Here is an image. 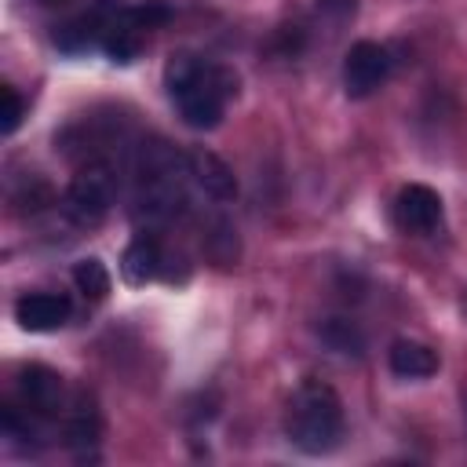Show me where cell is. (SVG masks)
<instances>
[{
    "label": "cell",
    "mask_w": 467,
    "mask_h": 467,
    "mask_svg": "<svg viewBox=\"0 0 467 467\" xmlns=\"http://www.w3.org/2000/svg\"><path fill=\"white\" fill-rule=\"evenodd\" d=\"M164 88H168V99L175 102L179 117L190 128L212 131V128H219L226 102L237 95V77L219 62L179 51L164 66Z\"/></svg>",
    "instance_id": "obj_1"
},
{
    "label": "cell",
    "mask_w": 467,
    "mask_h": 467,
    "mask_svg": "<svg viewBox=\"0 0 467 467\" xmlns=\"http://www.w3.org/2000/svg\"><path fill=\"white\" fill-rule=\"evenodd\" d=\"M285 434L306 456L332 452L343 438V401H339V394L321 379H303L288 398Z\"/></svg>",
    "instance_id": "obj_2"
},
{
    "label": "cell",
    "mask_w": 467,
    "mask_h": 467,
    "mask_svg": "<svg viewBox=\"0 0 467 467\" xmlns=\"http://www.w3.org/2000/svg\"><path fill=\"white\" fill-rule=\"evenodd\" d=\"M117 201V175L106 161H88L66 186V212L80 226H95Z\"/></svg>",
    "instance_id": "obj_3"
},
{
    "label": "cell",
    "mask_w": 467,
    "mask_h": 467,
    "mask_svg": "<svg viewBox=\"0 0 467 467\" xmlns=\"http://www.w3.org/2000/svg\"><path fill=\"white\" fill-rule=\"evenodd\" d=\"M387 77H390V55L383 44H376V40L350 44V51L343 58V91L350 99H368L372 91L383 88Z\"/></svg>",
    "instance_id": "obj_4"
},
{
    "label": "cell",
    "mask_w": 467,
    "mask_h": 467,
    "mask_svg": "<svg viewBox=\"0 0 467 467\" xmlns=\"http://www.w3.org/2000/svg\"><path fill=\"white\" fill-rule=\"evenodd\" d=\"M441 223V197L423 186V182H409L398 190L394 197V226L401 234H412V237H423V234H434Z\"/></svg>",
    "instance_id": "obj_5"
},
{
    "label": "cell",
    "mask_w": 467,
    "mask_h": 467,
    "mask_svg": "<svg viewBox=\"0 0 467 467\" xmlns=\"http://www.w3.org/2000/svg\"><path fill=\"white\" fill-rule=\"evenodd\" d=\"M69 314H73V303L62 292H26L15 303V321L26 332H55L69 321Z\"/></svg>",
    "instance_id": "obj_6"
},
{
    "label": "cell",
    "mask_w": 467,
    "mask_h": 467,
    "mask_svg": "<svg viewBox=\"0 0 467 467\" xmlns=\"http://www.w3.org/2000/svg\"><path fill=\"white\" fill-rule=\"evenodd\" d=\"M18 398L36 416H55L62 409V376L47 365L18 368Z\"/></svg>",
    "instance_id": "obj_7"
},
{
    "label": "cell",
    "mask_w": 467,
    "mask_h": 467,
    "mask_svg": "<svg viewBox=\"0 0 467 467\" xmlns=\"http://www.w3.org/2000/svg\"><path fill=\"white\" fill-rule=\"evenodd\" d=\"M186 168H190V179H193L208 197H215V201H234L237 179H234L230 164H226L219 153L197 146V150L186 153Z\"/></svg>",
    "instance_id": "obj_8"
},
{
    "label": "cell",
    "mask_w": 467,
    "mask_h": 467,
    "mask_svg": "<svg viewBox=\"0 0 467 467\" xmlns=\"http://www.w3.org/2000/svg\"><path fill=\"white\" fill-rule=\"evenodd\" d=\"M161 270H164V252H161L157 234H150V230L135 234V237L128 241L124 255H120V274H124V281H128V285H146V281L161 277Z\"/></svg>",
    "instance_id": "obj_9"
},
{
    "label": "cell",
    "mask_w": 467,
    "mask_h": 467,
    "mask_svg": "<svg viewBox=\"0 0 467 467\" xmlns=\"http://www.w3.org/2000/svg\"><path fill=\"white\" fill-rule=\"evenodd\" d=\"M387 361H390V372L401 379H427L438 372V354L420 339H394Z\"/></svg>",
    "instance_id": "obj_10"
},
{
    "label": "cell",
    "mask_w": 467,
    "mask_h": 467,
    "mask_svg": "<svg viewBox=\"0 0 467 467\" xmlns=\"http://www.w3.org/2000/svg\"><path fill=\"white\" fill-rule=\"evenodd\" d=\"M317 332H321V339H325L336 354H347V358H361V354H365V336H361V328H358L354 321H347V317H328Z\"/></svg>",
    "instance_id": "obj_11"
},
{
    "label": "cell",
    "mask_w": 467,
    "mask_h": 467,
    "mask_svg": "<svg viewBox=\"0 0 467 467\" xmlns=\"http://www.w3.org/2000/svg\"><path fill=\"white\" fill-rule=\"evenodd\" d=\"M66 441H69L73 449H88V445L99 441V412H95V405H91L84 394L77 398V405H73V412H69Z\"/></svg>",
    "instance_id": "obj_12"
},
{
    "label": "cell",
    "mask_w": 467,
    "mask_h": 467,
    "mask_svg": "<svg viewBox=\"0 0 467 467\" xmlns=\"http://www.w3.org/2000/svg\"><path fill=\"white\" fill-rule=\"evenodd\" d=\"M73 285H77V292H84V299H106L109 296V270H106V263L102 259H95V255H88V259H80L77 266H73Z\"/></svg>",
    "instance_id": "obj_13"
},
{
    "label": "cell",
    "mask_w": 467,
    "mask_h": 467,
    "mask_svg": "<svg viewBox=\"0 0 467 467\" xmlns=\"http://www.w3.org/2000/svg\"><path fill=\"white\" fill-rule=\"evenodd\" d=\"M36 412H29L26 405L18 409V405H4L0 409V427H4V438H11L15 445H36V438H40V431H36V420H33Z\"/></svg>",
    "instance_id": "obj_14"
},
{
    "label": "cell",
    "mask_w": 467,
    "mask_h": 467,
    "mask_svg": "<svg viewBox=\"0 0 467 467\" xmlns=\"http://www.w3.org/2000/svg\"><path fill=\"white\" fill-rule=\"evenodd\" d=\"M0 102H4L0 131H4V135H11V131L22 124V117H26V102H22V95H18L11 84H4V88H0Z\"/></svg>",
    "instance_id": "obj_15"
},
{
    "label": "cell",
    "mask_w": 467,
    "mask_h": 467,
    "mask_svg": "<svg viewBox=\"0 0 467 467\" xmlns=\"http://www.w3.org/2000/svg\"><path fill=\"white\" fill-rule=\"evenodd\" d=\"M36 4H66V0H36Z\"/></svg>",
    "instance_id": "obj_16"
}]
</instances>
